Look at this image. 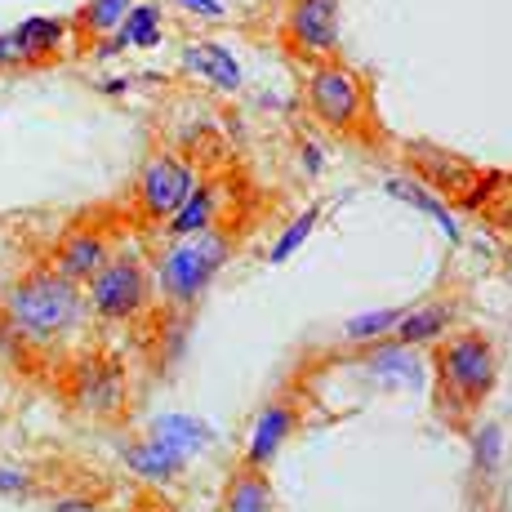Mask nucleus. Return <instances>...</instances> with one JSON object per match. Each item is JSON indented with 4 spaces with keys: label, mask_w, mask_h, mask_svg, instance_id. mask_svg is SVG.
<instances>
[{
    "label": "nucleus",
    "mask_w": 512,
    "mask_h": 512,
    "mask_svg": "<svg viewBox=\"0 0 512 512\" xmlns=\"http://www.w3.org/2000/svg\"><path fill=\"white\" fill-rule=\"evenodd\" d=\"M432 366H437V392L446 397V406H455V410L481 406L499 379L495 348H490V339L477 330L446 334L437 357H432Z\"/></svg>",
    "instance_id": "2"
},
{
    "label": "nucleus",
    "mask_w": 512,
    "mask_h": 512,
    "mask_svg": "<svg viewBox=\"0 0 512 512\" xmlns=\"http://www.w3.org/2000/svg\"><path fill=\"white\" fill-rule=\"evenodd\" d=\"M285 45L312 63L339 58V0H290Z\"/></svg>",
    "instance_id": "7"
},
{
    "label": "nucleus",
    "mask_w": 512,
    "mask_h": 512,
    "mask_svg": "<svg viewBox=\"0 0 512 512\" xmlns=\"http://www.w3.org/2000/svg\"><path fill=\"white\" fill-rule=\"evenodd\" d=\"M383 187H388V192L397 196V201H410V205H415V210L432 214V219H437L441 228H446L450 241H459V223H455V214H450L446 205H441L437 196H432V187H423V183H415V179H388Z\"/></svg>",
    "instance_id": "20"
},
{
    "label": "nucleus",
    "mask_w": 512,
    "mask_h": 512,
    "mask_svg": "<svg viewBox=\"0 0 512 512\" xmlns=\"http://www.w3.org/2000/svg\"><path fill=\"white\" fill-rule=\"evenodd\" d=\"M455 326V303H423L415 312H401L392 339L406 343V348H423V343H441L446 330Z\"/></svg>",
    "instance_id": "15"
},
{
    "label": "nucleus",
    "mask_w": 512,
    "mask_h": 512,
    "mask_svg": "<svg viewBox=\"0 0 512 512\" xmlns=\"http://www.w3.org/2000/svg\"><path fill=\"white\" fill-rule=\"evenodd\" d=\"M179 63H183V72L210 81L214 90H228V94L241 90V63H236L232 49L219 45V41H192V45H183Z\"/></svg>",
    "instance_id": "10"
},
{
    "label": "nucleus",
    "mask_w": 512,
    "mask_h": 512,
    "mask_svg": "<svg viewBox=\"0 0 512 512\" xmlns=\"http://www.w3.org/2000/svg\"><path fill=\"white\" fill-rule=\"evenodd\" d=\"M223 210V187L219 183H196V192L183 201V210L170 219L174 236H196V232H210L219 223Z\"/></svg>",
    "instance_id": "19"
},
{
    "label": "nucleus",
    "mask_w": 512,
    "mask_h": 512,
    "mask_svg": "<svg viewBox=\"0 0 512 512\" xmlns=\"http://www.w3.org/2000/svg\"><path fill=\"white\" fill-rule=\"evenodd\" d=\"M366 81H361L352 67H343L339 58L330 63H312L308 72V112L317 116L326 130L334 134H352L366 121Z\"/></svg>",
    "instance_id": "4"
},
{
    "label": "nucleus",
    "mask_w": 512,
    "mask_h": 512,
    "mask_svg": "<svg viewBox=\"0 0 512 512\" xmlns=\"http://www.w3.org/2000/svg\"><path fill=\"white\" fill-rule=\"evenodd\" d=\"M361 366H366L370 374H388L392 383H401V379L415 383V357H410V348L406 343H397V339H392L388 348H370Z\"/></svg>",
    "instance_id": "21"
},
{
    "label": "nucleus",
    "mask_w": 512,
    "mask_h": 512,
    "mask_svg": "<svg viewBox=\"0 0 512 512\" xmlns=\"http://www.w3.org/2000/svg\"><path fill=\"white\" fill-rule=\"evenodd\" d=\"M14 36H18V49H23V63L41 67L63 54L67 36H72V23H67V18H27L23 27H14Z\"/></svg>",
    "instance_id": "11"
},
{
    "label": "nucleus",
    "mask_w": 512,
    "mask_h": 512,
    "mask_svg": "<svg viewBox=\"0 0 512 512\" xmlns=\"http://www.w3.org/2000/svg\"><path fill=\"white\" fill-rule=\"evenodd\" d=\"M134 5H139V0H85L72 18V32L81 36V45H94V41H103V36L121 32V23L130 18Z\"/></svg>",
    "instance_id": "16"
},
{
    "label": "nucleus",
    "mask_w": 512,
    "mask_h": 512,
    "mask_svg": "<svg viewBox=\"0 0 512 512\" xmlns=\"http://www.w3.org/2000/svg\"><path fill=\"white\" fill-rule=\"evenodd\" d=\"M223 512H277V495H272L263 468L241 464L228 481V495H223Z\"/></svg>",
    "instance_id": "17"
},
{
    "label": "nucleus",
    "mask_w": 512,
    "mask_h": 512,
    "mask_svg": "<svg viewBox=\"0 0 512 512\" xmlns=\"http://www.w3.org/2000/svg\"><path fill=\"white\" fill-rule=\"evenodd\" d=\"M294 423H299V410H294L290 397L268 401V406L259 410V419H254V428H250V446H245V459H241V464L268 468L272 459H277V450L285 446V441H290Z\"/></svg>",
    "instance_id": "8"
},
{
    "label": "nucleus",
    "mask_w": 512,
    "mask_h": 512,
    "mask_svg": "<svg viewBox=\"0 0 512 512\" xmlns=\"http://www.w3.org/2000/svg\"><path fill=\"white\" fill-rule=\"evenodd\" d=\"M161 32H165L161 5H152V0H139V5L130 9V18L121 23V32L107 36L98 54H116V49H156V45H161Z\"/></svg>",
    "instance_id": "14"
},
{
    "label": "nucleus",
    "mask_w": 512,
    "mask_h": 512,
    "mask_svg": "<svg viewBox=\"0 0 512 512\" xmlns=\"http://www.w3.org/2000/svg\"><path fill=\"white\" fill-rule=\"evenodd\" d=\"M317 214H321L317 205H312V210H303L299 219H294L290 228H285V236H281V241L272 245V259H268V263H285V259H290V254L299 250L303 241H308V232H312V223H317Z\"/></svg>",
    "instance_id": "24"
},
{
    "label": "nucleus",
    "mask_w": 512,
    "mask_h": 512,
    "mask_svg": "<svg viewBox=\"0 0 512 512\" xmlns=\"http://www.w3.org/2000/svg\"><path fill=\"white\" fill-rule=\"evenodd\" d=\"M397 321H401V312H397V308H388V312H370V317L348 321L343 339H348V343H370V339H379L383 330H397Z\"/></svg>",
    "instance_id": "23"
},
{
    "label": "nucleus",
    "mask_w": 512,
    "mask_h": 512,
    "mask_svg": "<svg viewBox=\"0 0 512 512\" xmlns=\"http://www.w3.org/2000/svg\"><path fill=\"white\" fill-rule=\"evenodd\" d=\"M179 5L187 9V14H201V18H214V23H219V18H228V9L219 5V0H179Z\"/></svg>",
    "instance_id": "28"
},
{
    "label": "nucleus",
    "mask_w": 512,
    "mask_h": 512,
    "mask_svg": "<svg viewBox=\"0 0 512 512\" xmlns=\"http://www.w3.org/2000/svg\"><path fill=\"white\" fill-rule=\"evenodd\" d=\"M236 241L223 228H210V232H196V236H179L170 250L161 254V290L174 308H192L210 281L228 268Z\"/></svg>",
    "instance_id": "3"
},
{
    "label": "nucleus",
    "mask_w": 512,
    "mask_h": 512,
    "mask_svg": "<svg viewBox=\"0 0 512 512\" xmlns=\"http://www.w3.org/2000/svg\"><path fill=\"white\" fill-rule=\"evenodd\" d=\"M85 303L94 317L103 321H130L152 303V277H147L143 259L134 254H112L103 268L85 281Z\"/></svg>",
    "instance_id": "5"
},
{
    "label": "nucleus",
    "mask_w": 512,
    "mask_h": 512,
    "mask_svg": "<svg viewBox=\"0 0 512 512\" xmlns=\"http://www.w3.org/2000/svg\"><path fill=\"white\" fill-rule=\"evenodd\" d=\"M0 495H32V472L18 464H0Z\"/></svg>",
    "instance_id": "26"
},
{
    "label": "nucleus",
    "mask_w": 512,
    "mask_h": 512,
    "mask_svg": "<svg viewBox=\"0 0 512 512\" xmlns=\"http://www.w3.org/2000/svg\"><path fill=\"white\" fill-rule=\"evenodd\" d=\"M81 317H85L81 285L67 281L54 268L23 272L0 299V330L14 334V343H23V348H49V343L67 339Z\"/></svg>",
    "instance_id": "1"
},
{
    "label": "nucleus",
    "mask_w": 512,
    "mask_h": 512,
    "mask_svg": "<svg viewBox=\"0 0 512 512\" xmlns=\"http://www.w3.org/2000/svg\"><path fill=\"white\" fill-rule=\"evenodd\" d=\"M499 428H481L477 432V468L486 472V477H495V468H499Z\"/></svg>",
    "instance_id": "25"
},
{
    "label": "nucleus",
    "mask_w": 512,
    "mask_h": 512,
    "mask_svg": "<svg viewBox=\"0 0 512 512\" xmlns=\"http://www.w3.org/2000/svg\"><path fill=\"white\" fill-rule=\"evenodd\" d=\"M415 161H419V170L428 174V183L432 187H450V192H459L468 179H472V170L468 165H459V161H450L446 152H432V147H415Z\"/></svg>",
    "instance_id": "22"
},
{
    "label": "nucleus",
    "mask_w": 512,
    "mask_h": 512,
    "mask_svg": "<svg viewBox=\"0 0 512 512\" xmlns=\"http://www.w3.org/2000/svg\"><path fill=\"white\" fill-rule=\"evenodd\" d=\"M125 464H130L134 477L156 481V486H170V481L187 468V459L179 455V450L161 446L156 437H139V441H130V446H125Z\"/></svg>",
    "instance_id": "12"
},
{
    "label": "nucleus",
    "mask_w": 512,
    "mask_h": 512,
    "mask_svg": "<svg viewBox=\"0 0 512 512\" xmlns=\"http://www.w3.org/2000/svg\"><path fill=\"white\" fill-rule=\"evenodd\" d=\"M72 397L85 410H112L121 401V374H116V366H103V361H81Z\"/></svg>",
    "instance_id": "18"
},
{
    "label": "nucleus",
    "mask_w": 512,
    "mask_h": 512,
    "mask_svg": "<svg viewBox=\"0 0 512 512\" xmlns=\"http://www.w3.org/2000/svg\"><path fill=\"white\" fill-rule=\"evenodd\" d=\"M196 170L174 152H156L152 161L139 170L134 179V205H139L143 219L161 223V219H174L183 210V201L196 192Z\"/></svg>",
    "instance_id": "6"
},
{
    "label": "nucleus",
    "mask_w": 512,
    "mask_h": 512,
    "mask_svg": "<svg viewBox=\"0 0 512 512\" xmlns=\"http://www.w3.org/2000/svg\"><path fill=\"white\" fill-rule=\"evenodd\" d=\"M107 259H112V254H107V236L94 232V228H85V223H76V228L63 232V241L54 245V263H49V268L63 272L67 281L81 285V281H90Z\"/></svg>",
    "instance_id": "9"
},
{
    "label": "nucleus",
    "mask_w": 512,
    "mask_h": 512,
    "mask_svg": "<svg viewBox=\"0 0 512 512\" xmlns=\"http://www.w3.org/2000/svg\"><path fill=\"white\" fill-rule=\"evenodd\" d=\"M0 67H27V63H23V49H18V36H14V32L0 36Z\"/></svg>",
    "instance_id": "27"
},
{
    "label": "nucleus",
    "mask_w": 512,
    "mask_h": 512,
    "mask_svg": "<svg viewBox=\"0 0 512 512\" xmlns=\"http://www.w3.org/2000/svg\"><path fill=\"white\" fill-rule=\"evenodd\" d=\"M147 437H156L161 446L179 450L183 459H196L214 446V428L201 419H192V415H156L152 428H147Z\"/></svg>",
    "instance_id": "13"
}]
</instances>
